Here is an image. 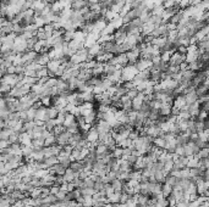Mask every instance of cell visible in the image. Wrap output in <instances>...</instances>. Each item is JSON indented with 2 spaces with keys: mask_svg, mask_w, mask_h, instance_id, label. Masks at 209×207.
Wrapping results in <instances>:
<instances>
[{
  "mask_svg": "<svg viewBox=\"0 0 209 207\" xmlns=\"http://www.w3.org/2000/svg\"><path fill=\"white\" fill-rule=\"evenodd\" d=\"M64 179H65L66 183H73V180L76 179L75 172H73L71 168H67L66 172H65V174H64Z\"/></svg>",
  "mask_w": 209,
  "mask_h": 207,
  "instance_id": "7a4b0ae2",
  "label": "cell"
},
{
  "mask_svg": "<svg viewBox=\"0 0 209 207\" xmlns=\"http://www.w3.org/2000/svg\"><path fill=\"white\" fill-rule=\"evenodd\" d=\"M138 94H140V91H138L137 89H133V90H130V91L127 93V96H129L131 100H133L135 97H137V96H138Z\"/></svg>",
  "mask_w": 209,
  "mask_h": 207,
  "instance_id": "52a82bcc",
  "label": "cell"
},
{
  "mask_svg": "<svg viewBox=\"0 0 209 207\" xmlns=\"http://www.w3.org/2000/svg\"><path fill=\"white\" fill-rule=\"evenodd\" d=\"M59 112L60 110L56 107V106H51L48 109V116H49V120H56V117L59 116Z\"/></svg>",
  "mask_w": 209,
  "mask_h": 207,
  "instance_id": "277c9868",
  "label": "cell"
},
{
  "mask_svg": "<svg viewBox=\"0 0 209 207\" xmlns=\"http://www.w3.org/2000/svg\"><path fill=\"white\" fill-rule=\"evenodd\" d=\"M174 191V186L168 184V183H164L163 184V190H161V194H163V197H169Z\"/></svg>",
  "mask_w": 209,
  "mask_h": 207,
  "instance_id": "3957f363",
  "label": "cell"
},
{
  "mask_svg": "<svg viewBox=\"0 0 209 207\" xmlns=\"http://www.w3.org/2000/svg\"><path fill=\"white\" fill-rule=\"evenodd\" d=\"M53 145H58L56 144V137L54 135V133L45 139V146H53Z\"/></svg>",
  "mask_w": 209,
  "mask_h": 207,
  "instance_id": "8992f818",
  "label": "cell"
},
{
  "mask_svg": "<svg viewBox=\"0 0 209 207\" xmlns=\"http://www.w3.org/2000/svg\"><path fill=\"white\" fill-rule=\"evenodd\" d=\"M44 162H45V165H47V167H48V168H51L53 166H55V165H58V163H59V157H58V156L47 157V158L44 160Z\"/></svg>",
  "mask_w": 209,
  "mask_h": 207,
  "instance_id": "5b68a950",
  "label": "cell"
},
{
  "mask_svg": "<svg viewBox=\"0 0 209 207\" xmlns=\"http://www.w3.org/2000/svg\"><path fill=\"white\" fill-rule=\"evenodd\" d=\"M70 168H71L73 172H81V171H83V169H84L83 160H82V161H72Z\"/></svg>",
  "mask_w": 209,
  "mask_h": 207,
  "instance_id": "6da1fadb",
  "label": "cell"
}]
</instances>
